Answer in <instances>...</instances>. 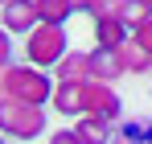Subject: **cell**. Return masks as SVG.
<instances>
[{
  "mask_svg": "<svg viewBox=\"0 0 152 144\" xmlns=\"http://www.w3.org/2000/svg\"><path fill=\"white\" fill-rule=\"evenodd\" d=\"M37 8H41V25H62L66 29V21L74 17V4L70 0H41Z\"/></svg>",
  "mask_w": 152,
  "mask_h": 144,
  "instance_id": "cell-13",
  "label": "cell"
},
{
  "mask_svg": "<svg viewBox=\"0 0 152 144\" xmlns=\"http://www.w3.org/2000/svg\"><path fill=\"white\" fill-rule=\"evenodd\" d=\"M4 4H12V0H0V8H4Z\"/></svg>",
  "mask_w": 152,
  "mask_h": 144,
  "instance_id": "cell-20",
  "label": "cell"
},
{
  "mask_svg": "<svg viewBox=\"0 0 152 144\" xmlns=\"http://www.w3.org/2000/svg\"><path fill=\"white\" fill-rule=\"evenodd\" d=\"M74 132H78V140H82V144H111L115 123L95 120V115H82V120H74Z\"/></svg>",
  "mask_w": 152,
  "mask_h": 144,
  "instance_id": "cell-11",
  "label": "cell"
},
{
  "mask_svg": "<svg viewBox=\"0 0 152 144\" xmlns=\"http://www.w3.org/2000/svg\"><path fill=\"white\" fill-rule=\"evenodd\" d=\"M45 128H50L45 107H29V103H17V99L0 95V136H4V140L29 144V140H41Z\"/></svg>",
  "mask_w": 152,
  "mask_h": 144,
  "instance_id": "cell-2",
  "label": "cell"
},
{
  "mask_svg": "<svg viewBox=\"0 0 152 144\" xmlns=\"http://www.w3.org/2000/svg\"><path fill=\"white\" fill-rule=\"evenodd\" d=\"M111 144H152V120H148V115H140V120H124V123H115Z\"/></svg>",
  "mask_w": 152,
  "mask_h": 144,
  "instance_id": "cell-10",
  "label": "cell"
},
{
  "mask_svg": "<svg viewBox=\"0 0 152 144\" xmlns=\"http://www.w3.org/2000/svg\"><path fill=\"white\" fill-rule=\"evenodd\" d=\"M45 144H82V140H78L74 128H58V132H50V140H45Z\"/></svg>",
  "mask_w": 152,
  "mask_h": 144,
  "instance_id": "cell-18",
  "label": "cell"
},
{
  "mask_svg": "<svg viewBox=\"0 0 152 144\" xmlns=\"http://www.w3.org/2000/svg\"><path fill=\"white\" fill-rule=\"evenodd\" d=\"M58 91V82H53L50 70H37V66H29V62H17V66H8V70L0 74V95L4 99H17V103H29V107H45Z\"/></svg>",
  "mask_w": 152,
  "mask_h": 144,
  "instance_id": "cell-1",
  "label": "cell"
},
{
  "mask_svg": "<svg viewBox=\"0 0 152 144\" xmlns=\"http://www.w3.org/2000/svg\"><path fill=\"white\" fill-rule=\"evenodd\" d=\"M70 4H74V12H91V4H95V0H70Z\"/></svg>",
  "mask_w": 152,
  "mask_h": 144,
  "instance_id": "cell-19",
  "label": "cell"
},
{
  "mask_svg": "<svg viewBox=\"0 0 152 144\" xmlns=\"http://www.w3.org/2000/svg\"><path fill=\"white\" fill-rule=\"evenodd\" d=\"M53 82H91V49H70L58 62Z\"/></svg>",
  "mask_w": 152,
  "mask_h": 144,
  "instance_id": "cell-7",
  "label": "cell"
},
{
  "mask_svg": "<svg viewBox=\"0 0 152 144\" xmlns=\"http://www.w3.org/2000/svg\"><path fill=\"white\" fill-rule=\"evenodd\" d=\"M124 58H119V49H91V82H119L124 78Z\"/></svg>",
  "mask_w": 152,
  "mask_h": 144,
  "instance_id": "cell-6",
  "label": "cell"
},
{
  "mask_svg": "<svg viewBox=\"0 0 152 144\" xmlns=\"http://www.w3.org/2000/svg\"><path fill=\"white\" fill-rule=\"evenodd\" d=\"M119 21H124L127 29L136 33L144 21H152V4H148V0H127V4H124V17H119Z\"/></svg>",
  "mask_w": 152,
  "mask_h": 144,
  "instance_id": "cell-14",
  "label": "cell"
},
{
  "mask_svg": "<svg viewBox=\"0 0 152 144\" xmlns=\"http://www.w3.org/2000/svg\"><path fill=\"white\" fill-rule=\"evenodd\" d=\"M124 4L127 0H95L86 17H91V21H119V17H124Z\"/></svg>",
  "mask_w": 152,
  "mask_h": 144,
  "instance_id": "cell-15",
  "label": "cell"
},
{
  "mask_svg": "<svg viewBox=\"0 0 152 144\" xmlns=\"http://www.w3.org/2000/svg\"><path fill=\"white\" fill-rule=\"evenodd\" d=\"M33 4H41V0H33Z\"/></svg>",
  "mask_w": 152,
  "mask_h": 144,
  "instance_id": "cell-22",
  "label": "cell"
},
{
  "mask_svg": "<svg viewBox=\"0 0 152 144\" xmlns=\"http://www.w3.org/2000/svg\"><path fill=\"white\" fill-rule=\"evenodd\" d=\"M82 115H95V120H107V123H124V99L115 87L107 82H86L82 91Z\"/></svg>",
  "mask_w": 152,
  "mask_h": 144,
  "instance_id": "cell-4",
  "label": "cell"
},
{
  "mask_svg": "<svg viewBox=\"0 0 152 144\" xmlns=\"http://www.w3.org/2000/svg\"><path fill=\"white\" fill-rule=\"evenodd\" d=\"M91 33H95V49H124L132 41V29L124 21H91Z\"/></svg>",
  "mask_w": 152,
  "mask_h": 144,
  "instance_id": "cell-8",
  "label": "cell"
},
{
  "mask_svg": "<svg viewBox=\"0 0 152 144\" xmlns=\"http://www.w3.org/2000/svg\"><path fill=\"white\" fill-rule=\"evenodd\" d=\"M25 62L29 66H37V70H58V62L70 54V37H66V29L62 25H37L33 33L25 37Z\"/></svg>",
  "mask_w": 152,
  "mask_h": 144,
  "instance_id": "cell-3",
  "label": "cell"
},
{
  "mask_svg": "<svg viewBox=\"0 0 152 144\" xmlns=\"http://www.w3.org/2000/svg\"><path fill=\"white\" fill-rule=\"evenodd\" d=\"M119 58H124V70H127V74H148V70H152V54L140 49L136 41H127V46L119 49Z\"/></svg>",
  "mask_w": 152,
  "mask_h": 144,
  "instance_id": "cell-12",
  "label": "cell"
},
{
  "mask_svg": "<svg viewBox=\"0 0 152 144\" xmlns=\"http://www.w3.org/2000/svg\"><path fill=\"white\" fill-rule=\"evenodd\" d=\"M82 91H86V82H58L50 107L58 115H78V120H82Z\"/></svg>",
  "mask_w": 152,
  "mask_h": 144,
  "instance_id": "cell-9",
  "label": "cell"
},
{
  "mask_svg": "<svg viewBox=\"0 0 152 144\" xmlns=\"http://www.w3.org/2000/svg\"><path fill=\"white\" fill-rule=\"evenodd\" d=\"M148 4H152V0H148Z\"/></svg>",
  "mask_w": 152,
  "mask_h": 144,
  "instance_id": "cell-23",
  "label": "cell"
},
{
  "mask_svg": "<svg viewBox=\"0 0 152 144\" xmlns=\"http://www.w3.org/2000/svg\"><path fill=\"white\" fill-rule=\"evenodd\" d=\"M0 144H8V140H4V136H0Z\"/></svg>",
  "mask_w": 152,
  "mask_h": 144,
  "instance_id": "cell-21",
  "label": "cell"
},
{
  "mask_svg": "<svg viewBox=\"0 0 152 144\" xmlns=\"http://www.w3.org/2000/svg\"><path fill=\"white\" fill-rule=\"evenodd\" d=\"M12 54H17V49H12V33H8V29H0V74L8 70V66H17V62H12Z\"/></svg>",
  "mask_w": 152,
  "mask_h": 144,
  "instance_id": "cell-16",
  "label": "cell"
},
{
  "mask_svg": "<svg viewBox=\"0 0 152 144\" xmlns=\"http://www.w3.org/2000/svg\"><path fill=\"white\" fill-rule=\"evenodd\" d=\"M37 25H41V8H37L33 0H12V4L0 8V29H8L12 37H17V33L29 37Z\"/></svg>",
  "mask_w": 152,
  "mask_h": 144,
  "instance_id": "cell-5",
  "label": "cell"
},
{
  "mask_svg": "<svg viewBox=\"0 0 152 144\" xmlns=\"http://www.w3.org/2000/svg\"><path fill=\"white\" fill-rule=\"evenodd\" d=\"M132 41H136L140 49H148V54H152V21H144V25H140V29L132 33Z\"/></svg>",
  "mask_w": 152,
  "mask_h": 144,
  "instance_id": "cell-17",
  "label": "cell"
}]
</instances>
